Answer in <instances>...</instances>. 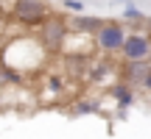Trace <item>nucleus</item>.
Masks as SVG:
<instances>
[{
    "label": "nucleus",
    "mask_w": 151,
    "mask_h": 139,
    "mask_svg": "<svg viewBox=\"0 0 151 139\" xmlns=\"http://www.w3.org/2000/svg\"><path fill=\"white\" fill-rule=\"evenodd\" d=\"M143 86H146V89H151V75H148V78H146V84H143Z\"/></svg>",
    "instance_id": "nucleus-13"
},
{
    "label": "nucleus",
    "mask_w": 151,
    "mask_h": 139,
    "mask_svg": "<svg viewBox=\"0 0 151 139\" xmlns=\"http://www.w3.org/2000/svg\"><path fill=\"white\" fill-rule=\"evenodd\" d=\"M90 111H98V106H95V103H90V100H84V103L76 106V114H90Z\"/></svg>",
    "instance_id": "nucleus-9"
},
{
    "label": "nucleus",
    "mask_w": 151,
    "mask_h": 139,
    "mask_svg": "<svg viewBox=\"0 0 151 139\" xmlns=\"http://www.w3.org/2000/svg\"><path fill=\"white\" fill-rule=\"evenodd\" d=\"M151 75V61H140V59H129L123 67V78L129 84H146V78Z\"/></svg>",
    "instance_id": "nucleus-5"
},
{
    "label": "nucleus",
    "mask_w": 151,
    "mask_h": 139,
    "mask_svg": "<svg viewBox=\"0 0 151 139\" xmlns=\"http://www.w3.org/2000/svg\"><path fill=\"white\" fill-rule=\"evenodd\" d=\"M14 17L20 22L37 25V22H45V17H48V6H45L42 0H17V3H14Z\"/></svg>",
    "instance_id": "nucleus-1"
},
{
    "label": "nucleus",
    "mask_w": 151,
    "mask_h": 139,
    "mask_svg": "<svg viewBox=\"0 0 151 139\" xmlns=\"http://www.w3.org/2000/svg\"><path fill=\"white\" fill-rule=\"evenodd\" d=\"M104 22L98 20V17H76L73 20V28L76 31H81V33H87V31H98Z\"/></svg>",
    "instance_id": "nucleus-6"
},
{
    "label": "nucleus",
    "mask_w": 151,
    "mask_h": 139,
    "mask_svg": "<svg viewBox=\"0 0 151 139\" xmlns=\"http://www.w3.org/2000/svg\"><path fill=\"white\" fill-rule=\"evenodd\" d=\"M98 45L104 50H123V42H126V33H123V25L118 22H104L95 33Z\"/></svg>",
    "instance_id": "nucleus-2"
},
{
    "label": "nucleus",
    "mask_w": 151,
    "mask_h": 139,
    "mask_svg": "<svg viewBox=\"0 0 151 139\" xmlns=\"http://www.w3.org/2000/svg\"><path fill=\"white\" fill-rule=\"evenodd\" d=\"M109 61H101V64H95V70H92V75H90V81H101V78H106L109 75Z\"/></svg>",
    "instance_id": "nucleus-8"
},
{
    "label": "nucleus",
    "mask_w": 151,
    "mask_h": 139,
    "mask_svg": "<svg viewBox=\"0 0 151 139\" xmlns=\"http://www.w3.org/2000/svg\"><path fill=\"white\" fill-rule=\"evenodd\" d=\"M112 95L115 97H118V103H120V106H129V103H132V89H129V86H112Z\"/></svg>",
    "instance_id": "nucleus-7"
},
{
    "label": "nucleus",
    "mask_w": 151,
    "mask_h": 139,
    "mask_svg": "<svg viewBox=\"0 0 151 139\" xmlns=\"http://www.w3.org/2000/svg\"><path fill=\"white\" fill-rule=\"evenodd\" d=\"M148 61H151V53H148Z\"/></svg>",
    "instance_id": "nucleus-14"
},
{
    "label": "nucleus",
    "mask_w": 151,
    "mask_h": 139,
    "mask_svg": "<svg viewBox=\"0 0 151 139\" xmlns=\"http://www.w3.org/2000/svg\"><path fill=\"white\" fill-rule=\"evenodd\" d=\"M67 39V28L62 20H48L45 22V31H42V42L48 50H59Z\"/></svg>",
    "instance_id": "nucleus-3"
},
{
    "label": "nucleus",
    "mask_w": 151,
    "mask_h": 139,
    "mask_svg": "<svg viewBox=\"0 0 151 139\" xmlns=\"http://www.w3.org/2000/svg\"><path fill=\"white\" fill-rule=\"evenodd\" d=\"M50 89H62V81L59 78H50Z\"/></svg>",
    "instance_id": "nucleus-12"
},
{
    "label": "nucleus",
    "mask_w": 151,
    "mask_h": 139,
    "mask_svg": "<svg viewBox=\"0 0 151 139\" xmlns=\"http://www.w3.org/2000/svg\"><path fill=\"white\" fill-rule=\"evenodd\" d=\"M65 6H67L70 11H81V9H84V3H81V0H65Z\"/></svg>",
    "instance_id": "nucleus-11"
},
{
    "label": "nucleus",
    "mask_w": 151,
    "mask_h": 139,
    "mask_svg": "<svg viewBox=\"0 0 151 139\" xmlns=\"http://www.w3.org/2000/svg\"><path fill=\"white\" fill-rule=\"evenodd\" d=\"M123 17H126L129 22H140V20H143V14H140L137 9H126V11H123Z\"/></svg>",
    "instance_id": "nucleus-10"
},
{
    "label": "nucleus",
    "mask_w": 151,
    "mask_h": 139,
    "mask_svg": "<svg viewBox=\"0 0 151 139\" xmlns=\"http://www.w3.org/2000/svg\"><path fill=\"white\" fill-rule=\"evenodd\" d=\"M151 53V42L146 33H132V36H126L123 42V56L126 59H146Z\"/></svg>",
    "instance_id": "nucleus-4"
}]
</instances>
